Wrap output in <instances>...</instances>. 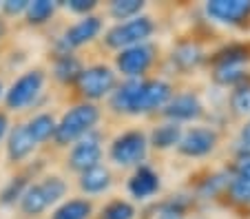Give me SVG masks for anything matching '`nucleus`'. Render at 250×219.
I'll list each match as a JSON object with an SVG mask.
<instances>
[{
  "label": "nucleus",
  "mask_w": 250,
  "mask_h": 219,
  "mask_svg": "<svg viewBox=\"0 0 250 219\" xmlns=\"http://www.w3.org/2000/svg\"><path fill=\"white\" fill-rule=\"evenodd\" d=\"M0 91H2V84H0Z\"/></svg>",
  "instance_id": "58836bf2"
},
{
  "label": "nucleus",
  "mask_w": 250,
  "mask_h": 219,
  "mask_svg": "<svg viewBox=\"0 0 250 219\" xmlns=\"http://www.w3.org/2000/svg\"><path fill=\"white\" fill-rule=\"evenodd\" d=\"M27 129H29V135L33 138L36 144L47 142V139L53 135V131H56V119H53V115H49V113H40L27 124Z\"/></svg>",
  "instance_id": "aec40b11"
},
{
  "label": "nucleus",
  "mask_w": 250,
  "mask_h": 219,
  "mask_svg": "<svg viewBox=\"0 0 250 219\" xmlns=\"http://www.w3.org/2000/svg\"><path fill=\"white\" fill-rule=\"evenodd\" d=\"M100 31H102V20H100L98 16H84V18L78 20L73 27L66 29L58 47L62 49V53H69L71 49L82 47V44L91 42L93 38H98Z\"/></svg>",
  "instance_id": "9d476101"
},
{
  "label": "nucleus",
  "mask_w": 250,
  "mask_h": 219,
  "mask_svg": "<svg viewBox=\"0 0 250 219\" xmlns=\"http://www.w3.org/2000/svg\"><path fill=\"white\" fill-rule=\"evenodd\" d=\"M148 138L142 131H126L111 144V159L118 166H140L146 158Z\"/></svg>",
  "instance_id": "20e7f679"
},
{
  "label": "nucleus",
  "mask_w": 250,
  "mask_h": 219,
  "mask_svg": "<svg viewBox=\"0 0 250 219\" xmlns=\"http://www.w3.org/2000/svg\"><path fill=\"white\" fill-rule=\"evenodd\" d=\"M27 7H29V0H7L5 5H2V9L9 16H18L22 11H27Z\"/></svg>",
  "instance_id": "f704fd0d"
},
{
  "label": "nucleus",
  "mask_w": 250,
  "mask_h": 219,
  "mask_svg": "<svg viewBox=\"0 0 250 219\" xmlns=\"http://www.w3.org/2000/svg\"><path fill=\"white\" fill-rule=\"evenodd\" d=\"M111 186V173L109 168L104 166H95V168H89L80 175V188L89 195H100V193L109 191Z\"/></svg>",
  "instance_id": "2eb2a0df"
},
{
  "label": "nucleus",
  "mask_w": 250,
  "mask_h": 219,
  "mask_svg": "<svg viewBox=\"0 0 250 219\" xmlns=\"http://www.w3.org/2000/svg\"><path fill=\"white\" fill-rule=\"evenodd\" d=\"M40 188H42V195H44V199H47L49 206L56 204V201H60L62 197H64V193H66L64 179H60L58 175H51V177H47L44 181H40Z\"/></svg>",
  "instance_id": "bb28decb"
},
{
  "label": "nucleus",
  "mask_w": 250,
  "mask_h": 219,
  "mask_svg": "<svg viewBox=\"0 0 250 219\" xmlns=\"http://www.w3.org/2000/svg\"><path fill=\"white\" fill-rule=\"evenodd\" d=\"M206 14L215 22L241 24L250 16V0H210L206 2Z\"/></svg>",
  "instance_id": "9b49d317"
},
{
  "label": "nucleus",
  "mask_w": 250,
  "mask_h": 219,
  "mask_svg": "<svg viewBox=\"0 0 250 219\" xmlns=\"http://www.w3.org/2000/svg\"><path fill=\"white\" fill-rule=\"evenodd\" d=\"M44 84V73L40 69H33V71H27L24 76H20L14 84L7 91V106L14 111H20L24 106H29L31 102H36V98L40 96Z\"/></svg>",
  "instance_id": "0eeeda50"
},
{
  "label": "nucleus",
  "mask_w": 250,
  "mask_h": 219,
  "mask_svg": "<svg viewBox=\"0 0 250 219\" xmlns=\"http://www.w3.org/2000/svg\"><path fill=\"white\" fill-rule=\"evenodd\" d=\"M142 9H144L142 0H115V2H111L109 14L111 18L120 20V22H126L131 18H137L142 14Z\"/></svg>",
  "instance_id": "412c9836"
},
{
  "label": "nucleus",
  "mask_w": 250,
  "mask_h": 219,
  "mask_svg": "<svg viewBox=\"0 0 250 219\" xmlns=\"http://www.w3.org/2000/svg\"><path fill=\"white\" fill-rule=\"evenodd\" d=\"M173 62L180 69H193L202 62V51H199L197 44H180V47L173 51Z\"/></svg>",
  "instance_id": "4be33fe9"
},
{
  "label": "nucleus",
  "mask_w": 250,
  "mask_h": 219,
  "mask_svg": "<svg viewBox=\"0 0 250 219\" xmlns=\"http://www.w3.org/2000/svg\"><path fill=\"white\" fill-rule=\"evenodd\" d=\"M248 73L244 71V67H235V64H226V67H215V82L222 86H239L246 82Z\"/></svg>",
  "instance_id": "5701e85b"
},
{
  "label": "nucleus",
  "mask_w": 250,
  "mask_h": 219,
  "mask_svg": "<svg viewBox=\"0 0 250 219\" xmlns=\"http://www.w3.org/2000/svg\"><path fill=\"white\" fill-rule=\"evenodd\" d=\"M217 133L208 126H193L186 133H182V139L177 144V151L186 158H204L215 151L217 146Z\"/></svg>",
  "instance_id": "1a4fd4ad"
},
{
  "label": "nucleus",
  "mask_w": 250,
  "mask_h": 219,
  "mask_svg": "<svg viewBox=\"0 0 250 219\" xmlns=\"http://www.w3.org/2000/svg\"><path fill=\"white\" fill-rule=\"evenodd\" d=\"M93 213V206L86 199H69L53 213L51 219H89Z\"/></svg>",
  "instance_id": "6ab92c4d"
},
{
  "label": "nucleus",
  "mask_w": 250,
  "mask_h": 219,
  "mask_svg": "<svg viewBox=\"0 0 250 219\" xmlns=\"http://www.w3.org/2000/svg\"><path fill=\"white\" fill-rule=\"evenodd\" d=\"M36 148V142L33 138L29 135L27 124H20L11 131L9 135V144H7V153H9V159L11 162H20L24 159L27 155H31V151Z\"/></svg>",
  "instance_id": "4468645a"
},
{
  "label": "nucleus",
  "mask_w": 250,
  "mask_h": 219,
  "mask_svg": "<svg viewBox=\"0 0 250 219\" xmlns=\"http://www.w3.org/2000/svg\"><path fill=\"white\" fill-rule=\"evenodd\" d=\"M155 60V49L148 42L144 44H135V47L122 49L115 58V64H118V71L122 73L128 80H140L144 73L148 71V67Z\"/></svg>",
  "instance_id": "423d86ee"
},
{
  "label": "nucleus",
  "mask_w": 250,
  "mask_h": 219,
  "mask_svg": "<svg viewBox=\"0 0 250 219\" xmlns=\"http://www.w3.org/2000/svg\"><path fill=\"white\" fill-rule=\"evenodd\" d=\"M186 206H188L186 199H180V197H177V199H170V201H166V204L160 206L155 219H186L184 217Z\"/></svg>",
  "instance_id": "7c9ffc66"
},
{
  "label": "nucleus",
  "mask_w": 250,
  "mask_h": 219,
  "mask_svg": "<svg viewBox=\"0 0 250 219\" xmlns=\"http://www.w3.org/2000/svg\"><path fill=\"white\" fill-rule=\"evenodd\" d=\"M160 186H162L160 175H157L151 166L140 164V166L135 168V173L131 175V179H128V193H131L135 199H148V197H153L160 191Z\"/></svg>",
  "instance_id": "ddd939ff"
},
{
  "label": "nucleus",
  "mask_w": 250,
  "mask_h": 219,
  "mask_svg": "<svg viewBox=\"0 0 250 219\" xmlns=\"http://www.w3.org/2000/svg\"><path fill=\"white\" fill-rule=\"evenodd\" d=\"M24 188H27L24 177H14V179H11L9 184L2 188V193H0V204H2V206L16 204V199H20V197H22Z\"/></svg>",
  "instance_id": "cd10ccee"
},
{
  "label": "nucleus",
  "mask_w": 250,
  "mask_h": 219,
  "mask_svg": "<svg viewBox=\"0 0 250 219\" xmlns=\"http://www.w3.org/2000/svg\"><path fill=\"white\" fill-rule=\"evenodd\" d=\"M100 219H135V208L126 199H113L102 208Z\"/></svg>",
  "instance_id": "a878e982"
},
{
  "label": "nucleus",
  "mask_w": 250,
  "mask_h": 219,
  "mask_svg": "<svg viewBox=\"0 0 250 219\" xmlns=\"http://www.w3.org/2000/svg\"><path fill=\"white\" fill-rule=\"evenodd\" d=\"M228 184H230L228 175H226V173H219V175L208 177V179L202 184L199 193H202V197H217L222 191H226Z\"/></svg>",
  "instance_id": "c756f323"
},
{
  "label": "nucleus",
  "mask_w": 250,
  "mask_h": 219,
  "mask_svg": "<svg viewBox=\"0 0 250 219\" xmlns=\"http://www.w3.org/2000/svg\"><path fill=\"white\" fill-rule=\"evenodd\" d=\"M164 115L168 118V122H193L204 113V106L199 102V98L195 93H177L168 100V104L164 106Z\"/></svg>",
  "instance_id": "f8f14e48"
},
{
  "label": "nucleus",
  "mask_w": 250,
  "mask_h": 219,
  "mask_svg": "<svg viewBox=\"0 0 250 219\" xmlns=\"http://www.w3.org/2000/svg\"><path fill=\"white\" fill-rule=\"evenodd\" d=\"M66 5H69L71 11H76V14H89V11H93L98 7V2L95 0H69Z\"/></svg>",
  "instance_id": "72a5a7b5"
},
{
  "label": "nucleus",
  "mask_w": 250,
  "mask_h": 219,
  "mask_svg": "<svg viewBox=\"0 0 250 219\" xmlns=\"http://www.w3.org/2000/svg\"><path fill=\"white\" fill-rule=\"evenodd\" d=\"M237 155H239V159H248L250 158V122L244 124V129H241V133H239Z\"/></svg>",
  "instance_id": "473e14b6"
},
{
  "label": "nucleus",
  "mask_w": 250,
  "mask_h": 219,
  "mask_svg": "<svg viewBox=\"0 0 250 219\" xmlns=\"http://www.w3.org/2000/svg\"><path fill=\"white\" fill-rule=\"evenodd\" d=\"M153 31H155L153 20L148 18V16H137V18H131V20H126V22H118L113 29H109L104 42L109 44V47L122 51V49L148 42Z\"/></svg>",
  "instance_id": "7ed1b4c3"
},
{
  "label": "nucleus",
  "mask_w": 250,
  "mask_h": 219,
  "mask_svg": "<svg viewBox=\"0 0 250 219\" xmlns=\"http://www.w3.org/2000/svg\"><path fill=\"white\" fill-rule=\"evenodd\" d=\"M230 104L235 113L239 115H250V84H239L235 86L230 96Z\"/></svg>",
  "instance_id": "c85d7f7f"
},
{
  "label": "nucleus",
  "mask_w": 250,
  "mask_h": 219,
  "mask_svg": "<svg viewBox=\"0 0 250 219\" xmlns=\"http://www.w3.org/2000/svg\"><path fill=\"white\" fill-rule=\"evenodd\" d=\"M102 159V144H100V135L98 133H86L84 138H80L76 142V146L71 148L69 153V168L78 173H84L89 168L100 166Z\"/></svg>",
  "instance_id": "6e6552de"
},
{
  "label": "nucleus",
  "mask_w": 250,
  "mask_h": 219,
  "mask_svg": "<svg viewBox=\"0 0 250 219\" xmlns=\"http://www.w3.org/2000/svg\"><path fill=\"white\" fill-rule=\"evenodd\" d=\"M173 98V86L164 80H126L111 93V106L120 113L142 115L164 109Z\"/></svg>",
  "instance_id": "f257e3e1"
},
{
  "label": "nucleus",
  "mask_w": 250,
  "mask_h": 219,
  "mask_svg": "<svg viewBox=\"0 0 250 219\" xmlns=\"http://www.w3.org/2000/svg\"><path fill=\"white\" fill-rule=\"evenodd\" d=\"M7 126H9V119H7V115H5V113H0V139L5 138Z\"/></svg>",
  "instance_id": "e433bc0d"
},
{
  "label": "nucleus",
  "mask_w": 250,
  "mask_h": 219,
  "mask_svg": "<svg viewBox=\"0 0 250 219\" xmlns=\"http://www.w3.org/2000/svg\"><path fill=\"white\" fill-rule=\"evenodd\" d=\"M53 73L60 82H78L82 73V62L73 53H60L53 62Z\"/></svg>",
  "instance_id": "f3484780"
},
{
  "label": "nucleus",
  "mask_w": 250,
  "mask_h": 219,
  "mask_svg": "<svg viewBox=\"0 0 250 219\" xmlns=\"http://www.w3.org/2000/svg\"><path fill=\"white\" fill-rule=\"evenodd\" d=\"M182 126L180 124H175V122H164L160 124V126H155L151 133V142L155 148H160V151H166V148H173L180 144L182 139Z\"/></svg>",
  "instance_id": "dca6fc26"
},
{
  "label": "nucleus",
  "mask_w": 250,
  "mask_h": 219,
  "mask_svg": "<svg viewBox=\"0 0 250 219\" xmlns=\"http://www.w3.org/2000/svg\"><path fill=\"white\" fill-rule=\"evenodd\" d=\"M2 34H5V24L0 22V38H2Z\"/></svg>",
  "instance_id": "4c0bfd02"
},
{
  "label": "nucleus",
  "mask_w": 250,
  "mask_h": 219,
  "mask_svg": "<svg viewBox=\"0 0 250 219\" xmlns=\"http://www.w3.org/2000/svg\"><path fill=\"white\" fill-rule=\"evenodd\" d=\"M248 60V51L241 44H230L224 51L217 53L215 58V67H226V64H235V67H244V62Z\"/></svg>",
  "instance_id": "b1692460"
},
{
  "label": "nucleus",
  "mask_w": 250,
  "mask_h": 219,
  "mask_svg": "<svg viewBox=\"0 0 250 219\" xmlns=\"http://www.w3.org/2000/svg\"><path fill=\"white\" fill-rule=\"evenodd\" d=\"M100 119V109L93 104H78L73 109H69L62 119L56 124L53 138L58 144H73L80 138H84L86 133L95 129V124Z\"/></svg>",
  "instance_id": "f03ea898"
},
{
  "label": "nucleus",
  "mask_w": 250,
  "mask_h": 219,
  "mask_svg": "<svg viewBox=\"0 0 250 219\" xmlns=\"http://www.w3.org/2000/svg\"><path fill=\"white\" fill-rule=\"evenodd\" d=\"M235 179L250 184V158L248 159H239L235 166Z\"/></svg>",
  "instance_id": "c9c22d12"
},
{
  "label": "nucleus",
  "mask_w": 250,
  "mask_h": 219,
  "mask_svg": "<svg viewBox=\"0 0 250 219\" xmlns=\"http://www.w3.org/2000/svg\"><path fill=\"white\" fill-rule=\"evenodd\" d=\"M20 208H22L24 215H31V217H36V215L44 213V210L49 208L40 184H33V186H27V188H24L22 197H20Z\"/></svg>",
  "instance_id": "a211bd4d"
},
{
  "label": "nucleus",
  "mask_w": 250,
  "mask_h": 219,
  "mask_svg": "<svg viewBox=\"0 0 250 219\" xmlns=\"http://www.w3.org/2000/svg\"><path fill=\"white\" fill-rule=\"evenodd\" d=\"M78 86L80 93L89 100H100V98L111 96L118 86V76L111 67L106 64H95V67L82 69L80 78H78Z\"/></svg>",
  "instance_id": "39448f33"
},
{
  "label": "nucleus",
  "mask_w": 250,
  "mask_h": 219,
  "mask_svg": "<svg viewBox=\"0 0 250 219\" xmlns=\"http://www.w3.org/2000/svg\"><path fill=\"white\" fill-rule=\"evenodd\" d=\"M228 193H230V199L235 201V204L250 206V184H244V181H239V179H230Z\"/></svg>",
  "instance_id": "2f4dec72"
},
{
  "label": "nucleus",
  "mask_w": 250,
  "mask_h": 219,
  "mask_svg": "<svg viewBox=\"0 0 250 219\" xmlns=\"http://www.w3.org/2000/svg\"><path fill=\"white\" fill-rule=\"evenodd\" d=\"M53 11H56L53 2H49V0H33V2H29L24 14L29 18V24H42L51 18Z\"/></svg>",
  "instance_id": "393cba45"
}]
</instances>
